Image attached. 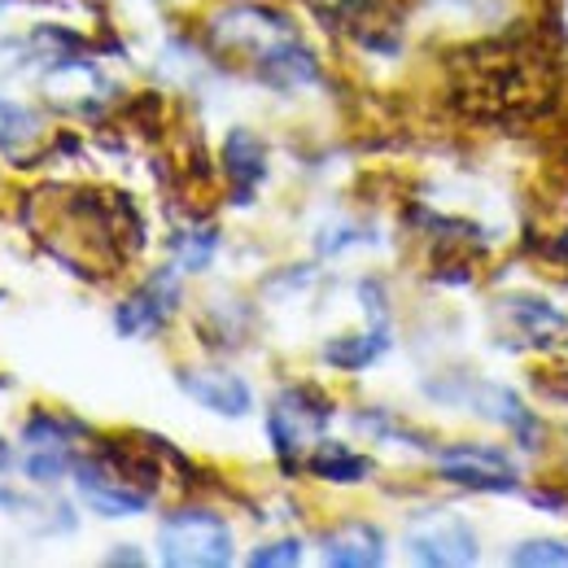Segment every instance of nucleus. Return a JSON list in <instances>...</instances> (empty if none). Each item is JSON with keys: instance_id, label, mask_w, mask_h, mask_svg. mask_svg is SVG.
<instances>
[{"instance_id": "nucleus-1", "label": "nucleus", "mask_w": 568, "mask_h": 568, "mask_svg": "<svg viewBox=\"0 0 568 568\" xmlns=\"http://www.w3.org/2000/svg\"><path fill=\"white\" fill-rule=\"evenodd\" d=\"M158 556L171 568L232 565V525L211 507H180L158 525Z\"/></svg>"}, {"instance_id": "nucleus-2", "label": "nucleus", "mask_w": 568, "mask_h": 568, "mask_svg": "<svg viewBox=\"0 0 568 568\" xmlns=\"http://www.w3.org/2000/svg\"><path fill=\"white\" fill-rule=\"evenodd\" d=\"M333 420V398H324L315 385H293L267 412V437L276 446V455L284 459V468L297 473V455L306 442H315L324 425Z\"/></svg>"}, {"instance_id": "nucleus-3", "label": "nucleus", "mask_w": 568, "mask_h": 568, "mask_svg": "<svg viewBox=\"0 0 568 568\" xmlns=\"http://www.w3.org/2000/svg\"><path fill=\"white\" fill-rule=\"evenodd\" d=\"M407 551H412V560L433 568L477 565V556H481L473 525L459 520V516H425V520H416L407 529Z\"/></svg>"}, {"instance_id": "nucleus-4", "label": "nucleus", "mask_w": 568, "mask_h": 568, "mask_svg": "<svg viewBox=\"0 0 568 568\" xmlns=\"http://www.w3.org/2000/svg\"><path fill=\"white\" fill-rule=\"evenodd\" d=\"M437 473H442V481H455L468 490H511L516 486V464L495 446H473V442L442 450Z\"/></svg>"}, {"instance_id": "nucleus-5", "label": "nucleus", "mask_w": 568, "mask_h": 568, "mask_svg": "<svg viewBox=\"0 0 568 568\" xmlns=\"http://www.w3.org/2000/svg\"><path fill=\"white\" fill-rule=\"evenodd\" d=\"M74 486H79V498L97 516H141L149 507V498H153L136 490L132 481H123L101 455L97 459H74Z\"/></svg>"}, {"instance_id": "nucleus-6", "label": "nucleus", "mask_w": 568, "mask_h": 568, "mask_svg": "<svg viewBox=\"0 0 568 568\" xmlns=\"http://www.w3.org/2000/svg\"><path fill=\"white\" fill-rule=\"evenodd\" d=\"M175 306H180V281H175V272H153L128 302H119L114 328L123 337H149V333H158L175 315Z\"/></svg>"}, {"instance_id": "nucleus-7", "label": "nucleus", "mask_w": 568, "mask_h": 568, "mask_svg": "<svg viewBox=\"0 0 568 568\" xmlns=\"http://www.w3.org/2000/svg\"><path fill=\"white\" fill-rule=\"evenodd\" d=\"M110 79L97 71L88 58H53V67L44 74V97L62 110L74 114H97V105L110 97Z\"/></svg>"}, {"instance_id": "nucleus-8", "label": "nucleus", "mask_w": 568, "mask_h": 568, "mask_svg": "<svg viewBox=\"0 0 568 568\" xmlns=\"http://www.w3.org/2000/svg\"><path fill=\"white\" fill-rule=\"evenodd\" d=\"M175 381H180V389H184L193 403H202V407L214 412V416H232V420H241V416H250V407H254V394H250V385H245L236 372L184 367Z\"/></svg>"}, {"instance_id": "nucleus-9", "label": "nucleus", "mask_w": 568, "mask_h": 568, "mask_svg": "<svg viewBox=\"0 0 568 568\" xmlns=\"http://www.w3.org/2000/svg\"><path fill=\"white\" fill-rule=\"evenodd\" d=\"M254 74L263 79V83H272V88H306V83H315L320 79V62H315V53L297 40V31H288L281 40H272V44H263L258 53H254Z\"/></svg>"}, {"instance_id": "nucleus-10", "label": "nucleus", "mask_w": 568, "mask_h": 568, "mask_svg": "<svg viewBox=\"0 0 568 568\" xmlns=\"http://www.w3.org/2000/svg\"><path fill=\"white\" fill-rule=\"evenodd\" d=\"M223 171L232 180V202L245 206L254 202V189L267 175V144L258 141L250 128H232L223 141Z\"/></svg>"}, {"instance_id": "nucleus-11", "label": "nucleus", "mask_w": 568, "mask_h": 568, "mask_svg": "<svg viewBox=\"0 0 568 568\" xmlns=\"http://www.w3.org/2000/svg\"><path fill=\"white\" fill-rule=\"evenodd\" d=\"M324 560L342 568L385 565V534L367 520H346V525L324 534Z\"/></svg>"}, {"instance_id": "nucleus-12", "label": "nucleus", "mask_w": 568, "mask_h": 568, "mask_svg": "<svg viewBox=\"0 0 568 568\" xmlns=\"http://www.w3.org/2000/svg\"><path fill=\"white\" fill-rule=\"evenodd\" d=\"M477 412L490 416V420H498L503 428H511L516 442H520L525 450H538V446H542V420H538L511 389H503V385L477 389Z\"/></svg>"}, {"instance_id": "nucleus-13", "label": "nucleus", "mask_w": 568, "mask_h": 568, "mask_svg": "<svg viewBox=\"0 0 568 568\" xmlns=\"http://www.w3.org/2000/svg\"><path fill=\"white\" fill-rule=\"evenodd\" d=\"M40 136H44L40 114L31 105H22V101H4L0 97V153L4 158H18V166H31L27 158L40 144Z\"/></svg>"}, {"instance_id": "nucleus-14", "label": "nucleus", "mask_w": 568, "mask_h": 568, "mask_svg": "<svg viewBox=\"0 0 568 568\" xmlns=\"http://www.w3.org/2000/svg\"><path fill=\"white\" fill-rule=\"evenodd\" d=\"M385 346H389V333H385V324H376L372 333L333 337V342L324 346V363L337 367V372H363L367 363H376V358L385 355Z\"/></svg>"}, {"instance_id": "nucleus-15", "label": "nucleus", "mask_w": 568, "mask_h": 568, "mask_svg": "<svg viewBox=\"0 0 568 568\" xmlns=\"http://www.w3.org/2000/svg\"><path fill=\"white\" fill-rule=\"evenodd\" d=\"M306 473L320 477V481H337V486H355L372 473V459H363L355 450L337 446V442H320L306 459Z\"/></svg>"}, {"instance_id": "nucleus-16", "label": "nucleus", "mask_w": 568, "mask_h": 568, "mask_svg": "<svg viewBox=\"0 0 568 568\" xmlns=\"http://www.w3.org/2000/svg\"><path fill=\"white\" fill-rule=\"evenodd\" d=\"M79 433H88L79 420L58 416V412H49V407H40V412H31V416H27V425H22V442H27V450H36V446H71Z\"/></svg>"}, {"instance_id": "nucleus-17", "label": "nucleus", "mask_w": 568, "mask_h": 568, "mask_svg": "<svg viewBox=\"0 0 568 568\" xmlns=\"http://www.w3.org/2000/svg\"><path fill=\"white\" fill-rule=\"evenodd\" d=\"M219 250V232L214 227H189L175 236V258H180V272H206Z\"/></svg>"}, {"instance_id": "nucleus-18", "label": "nucleus", "mask_w": 568, "mask_h": 568, "mask_svg": "<svg viewBox=\"0 0 568 568\" xmlns=\"http://www.w3.org/2000/svg\"><path fill=\"white\" fill-rule=\"evenodd\" d=\"M22 468H27V477H31L36 486H53V481H62L74 468V455H71V446H36Z\"/></svg>"}, {"instance_id": "nucleus-19", "label": "nucleus", "mask_w": 568, "mask_h": 568, "mask_svg": "<svg viewBox=\"0 0 568 568\" xmlns=\"http://www.w3.org/2000/svg\"><path fill=\"white\" fill-rule=\"evenodd\" d=\"M507 565L520 568H568V547L556 538H534V542H520L516 551H507Z\"/></svg>"}, {"instance_id": "nucleus-20", "label": "nucleus", "mask_w": 568, "mask_h": 568, "mask_svg": "<svg viewBox=\"0 0 568 568\" xmlns=\"http://www.w3.org/2000/svg\"><path fill=\"white\" fill-rule=\"evenodd\" d=\"M297 560H302V542H297V538H276V542H267V547H258V551L250 556V565L254 568L297 565Z\"/></svg>"}, {"instance_id": "nucleus-21", "label": "nucleus", "mask_w": 568, "mask_h": 568, "mask_svg": "<svg viewBox=\"0 0 568 568\" xmlns=\"http://www.w3.org/2000/svg\"><path fill=\"white\" fill-rule=\"evenodd\" d=\"M110 565H141V556H136V551H114Z\"/></svg>"}, {"instance_id": "nucleus-22", "label": "nucleus", "mask_w": 568, "mask_h": 568, "mask_svg": "<svg viewBox=\"0 0 568 568\" xmlns=\"http://www.w3.org/2000/svg\"><path fill=\"white\" fill-rule=\"evenodd\" d=\"M9 464H13V446H9V442H4V437H0V473H4V468H9Z\"/></svg>"}]
</instances>
